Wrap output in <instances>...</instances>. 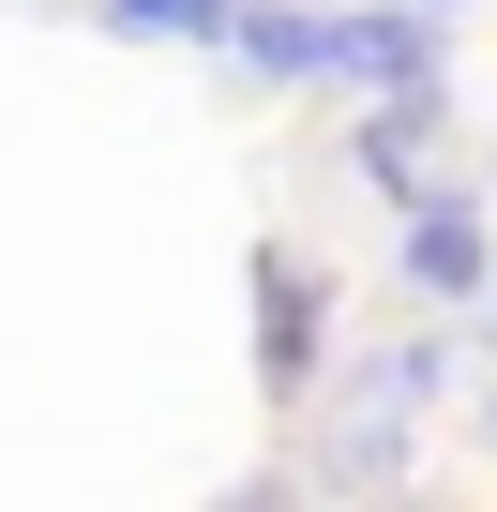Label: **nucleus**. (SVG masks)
Listing matches in <instances>:
<instances>
[{
	"instance_id": "nucleus-2",
	"label": "nucleus",
	"mask_w": 497,
	"mask_h": 512,
	"mask_svg": "<svg viewBox=\"0 0 497 512\" xmlns=\"http://www.w3.org/2000/svg\"><path fill=\"white\" fill-rule=\"evenodd\" d=\"M302 347H317V272L302 256H257V377L302 392Z\"/></svg>"
},
{
	"instance_id": "nucleus-1",
	"label": "nucleus",
	"mask_w": 497,
	"mask_h": 512,
	"mask_svg": "<svg viewBox=\"0 0 497 512\" xmlns=\"http://www.w3.org/2000/svg\"><path fill=\"white\" fill-rule=\"evenodd\" d=\"M482 272H497L482 211H467V196H407V287H422V302H482Z\"/></svg>"
},
{
	"instance_id": "nucleus-4",
	"label": "nucleus",
	"mask_w": 497,
	"mask_h": 512,
	"mask_svg": "<svg viewBox=\"0 0 497 512\" xmlns=\"http://www.w3.org/2000/svg\"><path fill=\"white\" fill-rule=\"evenodd\" d=\"M106 16H121V31H181V46H226V16H241V0H106Z\"/></svg>"
},
{
	"instance_id": "nucleus-5",
	"label": "nucleus",
	"mask_w": 497,
	"mask_h": 512,
	"mask_svg": "<svg viewBox=\"0 0 497 512\" xmlns=\"http://www.w3.org/2000/svg\"><path fill=\"white\" fill-rule=\"evenodd\" d=\"M226 512H287V482H241V497H226Z\"/></svg>"
},
{
	"instance_id": "nucleus-3",
	"label": "nucleus",
	"mask_w": 497,
	"mask_h": 512,
	"mask_svg": "<svg viewBox=\"0 0 497 512\" xmlns=\"http://www.w3.org/2000/svg\"><path fill=\"white\" fill-rule=\"evenodd\" d=\"M407 407H422V347H407V362H377V377H362V407H347V467H362V482L407 452Z\"/></svg>"
},
{
	"instance_id": "nucleus-6",
	"label": "nucleus",
	"mask_w": 497,
	"mask_h": 512,
	"mask_svg": "<svg viewBox=\"0 0 497 512\" xmlns=\"http://www.w3.org/2000/svg\"><path fill=\"white\" fill-rule=\"evenodd\" d=\"M422 16H452V0H422Z\"/></svg>"
}]
</instances>
